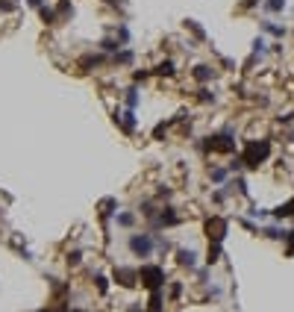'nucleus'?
I'll use <instances>...</instances> for the list:
<instances>
[{
  "instance_id": "obj_7",
  "label": "nucleus",
  "mask_w": 294,
  "mask_h": 312,
  "mask_svg": "<svg viewBox=\"0 0 294 312\" xmlns=\"http://www.w3.org/2000/svg\"><path fill=\"white\" fill-rule=\"evenodd\" d=\"M194 77H197V80H209V77H212V68H206V65H200V68L194 71Z\"/></svg>"
},
{
  "instance_id": "obj_2",
  "label": "nucleus",
  "mask_w": 294,
  "mask_h": 312,
  "mask_svg": "<svg viewBox=\"0 0 294 312\" xmlns=\"http://www.w3.org/2000/svg\"><path fill=\"white\" fill-rule=\"evenodd\" d=\"M138 277L144 280V286H147V289H156L159 283H165V274H162V268H153V265L141 268V274H138Z\"/></svg>"
},
{
  "instance_id": "obj_4",
  "label": "nucleus",
  "mask_w": 294,
  "mask_h": 312,
  "mask_svg": "<svg viewBox=\"0 0 294 312\" xmlns=\"http://www.w3.org/2000/svg\"><path fill=\"white\" fill-rule=\"evenodd\" d=\"M274 215H277V218H292V215H294V200L283 203V206H280V209H277Z\"/></svg>"
},
{
  "instance_id": "obj_6",
  "label": "nucleus",
  "mask_w": 294,
  "mask_h": 312,
  "mask_svg": "<svg viewBox=\"0 0 294 312\" xmlns=\"http://www.w3.org/2000/svg\"><path fill=\"white\" fill-rule=\"evenodd\" d=\"M265 9H268V12H283V9H286V0H268Z\"/></svg>"
},
{
  "instance_id": "obj_1",
  "label": "nucleus",
  "mask_w": 294,
  "mask_h": 312,
  "mask_svg": "<svg viewBox=\"0 0 294 312\" xmlns=\"http://www.w3.org/2000/svg\"><path fill=\"white\" fill-rule=\"evenodd\" d=\"M265 156H268V142H250L247 150H244V162H247L250 168H256Z\"/></svg>"
},
{
  "instance_id": "obj_3",
  "label": "nucleus",
  "mask_w": 294,
  "mask_h": 312,
  "mask_svg": "<svg viewBox=\"0 0 294 312\" xmlns=\"http://www.w3.org/2000/svg\"><path fill=\"white\" fill-rule=\"evenodd\" d=\"M130 248H133V254H138V256H147V254H150V239H147V236H133Z\"/></svg>"
},
{
  "instance_id": "obj_10",
  "label": "nucleus",
  "mask_w": 294,
  "mask_h": 312,
  "mask_svg": "<svg viewBox=\"0 0 294 312\" xmlns=\"http://www.w3.org/2000/svg\"><path fill=\"white\" fill-rule=\"evenodd\" d=\"M289 242H292V248H289V254H294V233H289Z\"/></svg>"
},
{
  "instance_id": "obj_5",
  "label": "nucleus",
  "mask_w": 294,
  "mask_h": 312,
  "mask_svg": "<svg viewBox=\"0 0 294 312\" xmlns=\"http://www.w3.org/2000/svg\"><path fill=\"white\" fill-rule=\"evenodd\" d=\"M156 74H159V77H171V74H174V62H162V65L156 68Z\"/></svg>"
},
{
  "instance_id": "obj_9",
  "label": "nucleus",
  "mask_w": 294,
  "mask_h": 312,
  "mask_svg": "<svg viewBox=\"0 0 294 312\" xmlns=\"http://www.w3.org/2000/svg\"><path fill=\"white\" fill-rule=\"evenodd\" d=\"M265 29H268L271 35H286V29H283V27H277V24H265Z\"/></svg>"
},
{
  "instance_id": "obj_8",
  "label": "nucleus",
  "mask_w": 294,
  "mask_h": 312,
  "mask_svg": "<svg viewBox=\"0 0 294 312\" xmlns=\"http://www.w3.org/2000/svg\"><path fill=\"white\" fill-rule=\"evenodd\" d=\"M180 265H194V254L191 251H183L180 254Z\"/></svg>"
}]
</instances>
